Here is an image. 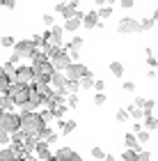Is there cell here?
<instances>
[{
    "label": "cell",
    "mask_w": 158,
    "mask_h": 161,
    "mask_svg": "<svg viewBox=\"0 0 158 161\" xmlns=\"http://www.w3.org/2000/svg\"><path fill=\"white\" fill-rule=\"evenodd\" d=\"M21 115V134L23 136H37L41 141V131H44L48 124L44 122V118H41V113H18Z\"/></svg>",
    "instance_id": "obj_1"
},
{
    "label": "cell",
    "mask_w": 158,
    "mask_h": 161,
    "mask_svg": "<svg viewBox=\"0 0 158 161\" xmlns=\"http://www.w3.org/2000/svg\"><path fill=\"white\" fill-rule=\"evenodd\" d=\"M7 94L14 99V104H16V106H23V104H28V99H30V85L14 80V83H9V90H7Z\"/></svg>",
    "instance_id": "obj_2"
},
{
    "label": "cell",
    "mask_w": 158,
    "mask_h": 161,
    "mask_svg": "<svg viewBox=\"0 0 158 161\" xmlns=\"http://www.w3.org/2000/svg\"><path fill=\"white\" fill-rule=\"evenodd\" d=\"M0 129L7 131V134H16L21 129V115L18 113H5L3 118H0Z\"/></svg>",
    "instance_id": "obj_3"
},
{
    "label": "cell",
    "mask_w": 158,
    "mask_h": 161,
    "mask_svg": "<svg viewBox=\"0 0 158 161\" xmlns=\"http://www.w3.org/2000/svg\"><path fill=\"white\" fill-rule=\"evenodd\" d=\"M48 60H51V64H53L55 71H67V69L71 67V62H74L67 51H55V53L48 58Z\"/></svg>",
    "instance_id": "obj_4"
},
{
    "label": "cell",
    "mask_w": 158,
    "mask_h": 161,
    "mask_svg": "<svg viewBox=\"0 0 158 161\" xmlns=\"http://www.w3.org/2000/svg\"><path fill=\"white\" fill-rule=\"evenodd\" d=\"M34 51H37V46H34L32 39H21V42L14 44V53H16L21 60H30L34 55Z\"/></svg>",
    "instance_id": "obj_5"
},
{
    "label": "cell",
    "mask_w": 158,
    "mask_h": 161,
    "mask_svg": "<svg viewBox=\"0 0 158 161\" xmlns=\"http://www.w3.org/2000/svg\"><path fill=\"white\" fill-rule=\"evenodd\" d=\"M117 30H119L121 35H135V32H140V30H142V25H140V21H135V19H131V16H126V19H121V21H119Z\"/></svg>",
    "instance_id": "obj_6"
},
{
    "label": "cell",
    "mask_w": 158,
    "mask_h": 161,
    "mask_svg": "<svg viewBox=\"0 0 158 161\" xmlns=\"http://www.w3.org/2000/svg\"><path fill=\"white\" fill-rule=\"evenodd\" d=\"M83 19H85V12L76 9V12H74V16L64 21V25H62V28H64V32H76V30H80V28H83Z\"/></svg>",
    "instance_id": "obj_7"
},
{
    "label": "cell",
    "mask_w": 158,
    "mask_h": 161,
    "mask_svg": "<svg viewBox=\"0 0 158 161\" xmlns=\"http://www.w3.org/2000/svg\"><path fill=\"white\" fill-rule=\"evenodd\" d=\"M64 74H67L69 80H80L83 76H87V74H89V69L85 67V64H80V62H71V67L64 71Z\"/></svg>",
    "instance_id": "obj_8"
},
{
    "label": "cell",
    "mask_w": 158,
    "mask_h": 161,
    "mask_svg": "<svg viewBox=\"0 0 158 161\" xmlns=\"http://www.w3.org/2000/svg\"><path fill=\"white\" fill-rule=\"evenodd\" d=\"M16 80L18 83H25V85H32V80H34L32 64H21V67H16Z\"/></svg>",
    "instance_id": "obj_9"
},
{
    "label": "cell",
    "mask_w": 158,
    "mask_h": 161,
    "mask_svg": "<svg viewBox=\"0 0 158 161\" xmlns=\"http://www.w3.org/2000/svg\"><path fill=\"white\" fill-rule=\"evenodd\" d=\"M34 157H37L39 161H51L53 159L51 145H48L46 141H37V145H34Z\"/></svg>",
    "instance_id": "obj_10"
},
{
    "label": "cell",
    "mask_w": 158,
    "mask_h": 161,
    "mask_svg": "<svg viewBox=\"0 0 158 161\" xmlns=\"http://www.w3.org/2000/svg\"><path fill=\"white\" fill-rule=\"evenodd\" d=\"M83 37H71V42L67 44V53L71 55V60H76L78 53H80V48H83Z\"/></svg>",
    "instance_id": "obj_11"
},
{
    "label": "cell",
    "mask_w": 158,
    "mask_h": 161,
    "mask_svg": "<svg viewBox=\"0 0 158 161\" xmlns=\"http://www.w3.org/2000/svg\"><path fill=\"white\" fill-rule=\"evenodd\" d=\"M55 157L60 159V161H83V157L78 154V152L69 150V147H62V150H57V152H55Z\"/></svg>",
    "instance_id": "obj_12"
},
{
    "label": "cell",
    "mask_w": 158,
    "mask_h": 161,
    "mask_svg": "<svg viewBox=\"0 0 158 161\" xmlns=\"http://www.w3.org/2000/svg\"><path fill=\"white\" fill-rule=\"evenodd\" d=\"M101 25V19H99V14L96 12H89V14H85V19H83V28H87V30H94V28Z\"/></svg>",
    "instance_id": "obj_13"
},
{
    "label": "cell",
    "mask_w": 158,
    "mask_h": 161,
    "mask_svg": "<svg viewBox=\"0 0 158 161\" xmlns=\"http://www.w3.org/2000/svg\"><path fill=\"white\" fill-rule=\"evenodd\" d=\"M64 83H67V74H64V71H53V76H51V87L53 90L60 92L64 87Z\"/></svg>",
    "instance_id": "obj_14"
},
{
    "label": "cell",
    "mask_w": 158,
    "mask_h": 161,
    "mask_svg": "<svg viewBox=\"0 0 158 161\" xmlns=\"http://www.w3.org/2000/svg\"><path fill=\"white\" fill-rule=\"evenodd\" d=\"M48 32H51V44H55V46H62L64 28H62V25H53V28H48Z\"/></svg>",
    "instance_id": "obj_15"
},
{
    "label": "cell",
    "mask_w": 158,
    "mask_h": 161,
    "mask_svg": "<svg viewBox=\"0 0 158 161\" xmlns=\"http://www.w3.org/2000/svg\"><path fill=\"white\" fill-rule=\"evenodd\" d=\"M124 145H126V150H135V152H142L140 143H138V136H135V134H126V136H124Z\"/></svg>",
    "instance_id": "obj_16"
},
{
    "label": "cell",
    "mask_w": 158,
    "mask_h": 161,
    "mask_svg": "<svg viewBox=\"0 0 158 161\" xmlns=\"http://www.w3.org/2000/svg\"><path fill=\"white\" fill-rule=\"evenodd\" d=\"M78 90H80V85H78V80H69L67 78V83H64V87H62V94L64 97H69V94H78Z\"/></svg>",
    "instance_id": "obj_17"
},
{
    "label": "cell",
    "mask_w": 158,
    "mask_h": 161,
    "mask_svg": "<svg viewBox=\"0 0 158 161\" xmlns=\"http://www.w3.org/2000/svg\"><path fill=\"white\" fill-rule=\"evenodd\" d=\"M28 101L32 104V108H34V111H37L39 106H44V97H41V94H39L37 90H34L32 85H30V99H28Z\"/></svg>",
    "instance_id": "obj_18"
},
{
    "label": "cell",
    "mask_w": 158,
    "mask_h": 161,
    "mask_svg": "<svg viewBox=\"0 0 158 161\" xmlns=\"http://www.w3.org/2000/svg\"><path fill=\"white\" fill-rule=\"evenodd\" d=\"M78 85H80V90H92V87L96 85V78L92 76V71H89L87 76H83L80 80H78Z\"/></svg>",
    "instance_id": "obj_19"
},
{
    "label": "cell",
    "mask_w": 158,
    "mask_h": 161,
    "mask_svg": "<svg viewBox=\"0 0 158 161\" xmlns=\"http://www.w3.org/2000/svg\"><path fill=\"white\" fill-rule=\"evenodd\" d=\"M30 60H32V67H37V64H44V62H48V55L44 53V51H34V55L30 58Z\"/></svg>",
    "instance_id": "obj_20"
},
{
    "label": "cell",
    "mask_w": 158,
    "mask_h": 161,
    "mask_svg": "<svg viewBox=\"0 0 158 161\" xmlns=\"http://www.w3.org/2000/svg\"><path fill=\"white\" fill-rule=\"evenodd\" d=\"M41 141H46L48 145H53V143L57 141V134H55V131H53L51 127H46L44 131H41Z\"/></svg>",
    "instance_id": "obj_21"
},
{
    "label": "cell",
    "mask_w": 158,
    "mask_h": 161,
    "mask_svg": "<svg viewBox=\"0 0 158 161\" xmlns=\"http://www.w3.org/2000/svg\"><path fill=\"white\" fill-rule=\"evenodd\" d=\"M0 106H3V111H5V113H9L16 104H14V99L9 97V94H3V97H0Z\"/></svg>",
    "instance_id": "obj_22"
},
{
    "label": "cell",
    "mask_w": 158,
    "mask_h": 161,
    "mask_svg": "<svg viewBox=\"0 0 158 161\" xmlns=\"http://www.w3.org/2000/svg\"><path fill=\"white\" fill-rule=\"evenodd\" d=\"M16 159V152L12 147H0V161H14Z\"/></svg>",
    "instance_id": "obj_23"
},
{
    "label": "cell",
    "mask_w": 158,
    "mask_h": 161,
    "mask_svg": "<svg viewBox=\"0 0 158 161\" xmlns=\"http://www.w3.org/2000/svg\"><path fill=\"white\" fill-rule=\"evenodd\" d=\"M142 127H145L147 131H154L158 127V120L154 118V115H145V122H142Z\"/></svg>",
    "instance_id": "obj_24"
},
{
    "label": "cell",
    "mask_w": 158,
    "mask_h": 161,
    "mask_svg": "<svg viewBox=\"0 0 158 161\" xmlns=\"http://www.w3.org/2000/svg\"><path fill=\"white\" fill-rule=\"evenodd\" d=\"M108 69H110V74L112 76H121V74H124V64H121V62H117V60H115V62H110V67H108Z\"/></svg>",
    "instance_id": "obj_25"
},
{
    "label": "cell",
    "mask_w": 158,
    "mask_h": 161,
    "mask_svg": "<svg viewBox=\"0 0 158 161\" xmlns=\"http://www.w3.org/2000/svg\"><path fill=\"white\" fill-rule=\"evenodd\" d=\"M60 129H62V134H71L76 129V122L74 120H60Z\"/></svg>",
    "instance_id": "obj_26"
},
{
    "label": "cell",
    "mask_w": 158,
    "mask_h": 161,
    "mask_svg": "<svg viewBox=\"0 0 158 161\" xmlns=\"http://www.w3.org/2000/svg\"><path fill=\"white\" fill-rule=\"evenodd\" d=\"M126 111H128V115H131L135 122H140L142 118H145V111H142V108H138V106H135V108H126Z\"/></svg>",
    "instance_id": "obj_27"
},
{
    "label": "cell",
    "mask_w": 158,
    "mask_h": 161,
    "mask_svg": "<svg viewBox=\"0 0 158 161\" xmlns=\"http://www.w3.org/2000/svg\"><path fill=\"white\" fill-rule=\"evenodd\" d=\"M138 157H140V152H135V150H124L121 161H138Z\"/></svg>",
    "instance_id": "obj_28"
},
{
    "label": "cell",
    "mask_w": 158,
    "mask_h": 161,
    "mask_svg": "<svg viewBox=\"0 0 158 161\" xmlns=\"http://www.w3.org/2000/svg\"><path fill=\"white\" fill-rule=\"evenodd\" d=\"M0 145H3V147H9L12 145V134H7V131L0 129Z\"/></svg>",
    "instance_id": "obj_29"
},
{
    "label": "cell",
    "mask_w": 158,
    "mask_h": 161,
    "mask_svg": "<svg viewBox=\"0 0 158 161\" xmlns=\"http://www.w3.org/2000/svg\"><path fill=\"white\" fill-rule=\"evenodd\" d=\"M96 14H99V19H101V21H103V19H110L112 7H99V12H96Z\"/></svg>",
    "instance_id": "obj_30"
},
{
    "label": "cell",
    "mask_w": 158,
    "mask_h": 161,
    "mask_svg": "<svg viewBox=\"0 0 158 161\" xmlns=\"http://www.w3.org/2000/svg\"><path fill=\"white\" fill-rule=\"evenodd\" d=\"M67 108H69L67 104H64V106H55V108H53V113H55V120H62V118H64V113H67Z\"/></svg>",
    "instance_id": "obj_31"
},
{
    "label": "cell",
    "mask_w": 158,
    "mask_h": 161,
    "mask_svg": "<svg viewBox=\"0 0 158 161\" xmlns=\"http://www.w3.org/2000/svg\"><path fill=\"white\" fill-rule=\"evenodd\" d=\"M41 118H44V122H53L55 120V113H53V108H46V111H41Z\"/></svg>",
    "instance_id": "obj_32"
},
{
    "label": "cell",
    "mask_w": 158,
    "mask_h": 161,
    "mask_svg": "<svg viewBox=\"0 0 158 161\" xmlns=\"http://www.w3.org/2000/svg\"><path fill=\"white\" fill-rule=\"evenodd\" d=\"M14 44H16L14 37H0V46L3 48H14Z\"/></svg>",
    "instance_id": "obj_33"
},
{
    "label": "cell",
    "mask_w": 158,
    "mask_h": 161,
    "mask_svg": "<svg viewBox=\"0 0 158 161\" xmlns=\"http://www.w3.org/2000/svg\"><path fill=\"white\" fill-rule=\"evenodd\" d=\"M140 25H142V30H151V28L156 25V21L149 16V19H142V21H140Z\"/></svg>",
    "instance_id": "obj_34"
},
{
    "label": "cell",
    "mask_w": 158,
    "mask_h": 161,
    "mask_svg": "<svg viewBox=\"0 0 158 161\" xmlns=\"http://www.w3.org/2000/svg\"><path fill=\"white\" fill-rule=\"evenodd\" d=\"M115 118H117V122H126L128 118H131V115H128V111H126V108H119V111H117V115H115Z\"/></svg>",
    "instance_id": "obj_35"
},
{
    "label": "cell",
    "mask_w": 158,
    "mask_h": 161,
    "mask_svg": "<svg viewBox=\"0 0 158 161\" xmlns=\"http://www.w3.org/2000/svg\"><path fill=\"white\" fill-rule=\"evenodd\" d=\"M92 157H94L96 161H103V159H105V152H103L101 147H94V150H92Z\"/></svg>",
    "instance_id": "obj_36"
},
{
    "label": "cell",
    "mask_w": 158,
    "mask_h": 161,
    "mask_svg": "<svg viewBox=\"0 0 158 161\" xmlns=\"http://www.w3.org/2000/svg\"><path fill=\"white\" fill-rule=\"evenodd\" d=\"M154 106H156V104H154V99H147V101H145V108H142V111H145V115H151Z\"/></svg>",
    "instance_id": "obj_37"
},
{
    "label": "cell",
    "mask_w": 158,
    "mask_h": 161,
    "mask_svg": "<svg viewBox=\"0 0 158 161\" xmlns=\"http://www.w3.org/2000/svg\"><path fill=\"white\" fill-rule=\"evenodd\" d=\"M67 106L69 108H76L78 106V94H69V97H67Z\"/></svg>",
    "instance_id": "obj_38"
},
{
    "label": "cell",
    "mask_w": 158,
    "mask_h": 161,
    "mask_svg": "<svg viewBox=\"0 0 158 161\" xmlns=\"http://www.w3.org/2000/svg\"><path fill=\"white\" fill-rule=\"evenodd\" d=\"M135 136H138V143H147L149 141V131L147 129H142L140 134H135Z\"/></svg>",
    "instance_id": "obj_39"
},
{
    "label": "cell",
    "mask_w": 158,
    "mask_h": 161,
    "mask_svg": "<svg viewBox=\"0 0 158 161\" xmlns=\"http://www.w3.org/2000/svg\"><path fill=\"white\" fill-rule=\"evenodd\" d=\"M44 23H46V28H53V25H55L53 14H44Z\"/></svg>",
    "instance_id": "obj_40"
},
{
    "label": "cell",
    "mask_w": 158,
    "mask_h": 161,
    "mask_svg": "<svg viewBox=\"0 0 158 161\" xmlns=\"http://www.w3.org/2000/svg\"><path fill=\"white\" fill-rule=\"evenodd\" d=\"M94 104H96V106H103V104H105V94H103V92H96Z\"/></svg>",
    "instance_id": "obj_41"
},
{
    "label": "cell",
    "mask_w": 158,
    "mask_h": 161,
    "mask_svg": "<svg viewBox=\"0 0 158 161\" xmlns=\"http://www.w3.org/2000/svg\"><path fill=\"white\" fill-rule=\"evenodd\" d=\"M121 87H124V92H135V83H133V80H126Z\"/></svg>",
    "instance_id": "obj_42"
},
{
    "label": "cell",
    "mask_w": 158,
    "mask_h": 161,
    "mask_svg": "<svg viewBox=\"0 0 158 161\" xmlns=\"http://www.w3.org/2000/svg\"><path fill=\"white\" fill-rule=\"evenodd\" d=\"M138 161H151V152L142 150V152H140V157H138Z\"/></svg>",
    "instance_id": "obj_43"
},
{
    "label": "cell",
    "mask_w": 158,
    "mask_h": 161,
    "mask_svg": "<svg viewBox=\"0 0 158 161\" xmlns=\"http://www.w3.org/2000/svg\"><path fill=\"white\" fill-rule=\"evenodd\" d=\"M119 5L124 7V9H131V7L135 5V0H119Z\"/></svg>",
    "instance_id": "obj_44"
},
{
    "label": "cell",
    "mask_w": 158,
    "mask_h": 161,
    "mask_svg": "<svg viewBox=\"0 0 158 161\" xmlns=\"http://www.w3.org/2000/svg\"><path fill=\"white\" fill-rule=\"evenodd\" d=\"M3 7H7V9H14V7H16V0H3Z\"/></svg>",
    "instance_id": "obj_45"
},
{
    "label": "cell",
    "mask_w": 158,
    "mask_h": 161,
    "mask_svg": "<svg viewBox=\"0 0 158 161\" xmlns=\"http://www.w3.org/2000/svg\"><path fill=\"white\" fill-rule=\"evenodd\" d=\"M67 7H69L67 3H60V5L55 7V12H57V14H64V12H67Z\"/></svg>",
    "instance_id": "obj_46"
},
{
    "label": "cell",
    "mask_w": 158,
    "mask_h": 161,
    "mask_svg": "<svg viewBox=\"0 0 158 161\" xmlns=\"http://www.w3.org/2000/svg\"><path fill=\"white\" fill-rule=\"evenodd\" d=\"M94 90H96V92H103V90H105V83H103V80H96Z\"/></svg>",
    "instance_id": "obj_47"
},
{
    "label": "cell",
    "mask_w": 158,
    "mask_h": 161,
    "mask_svg": "<svg viewBox=\"0 0 158 161\" xmlns=\"http://www.w3.org/2000/svg\"><path fill=\"white\" fill-rule=\"evenodd\" d=\"M9 62H12V64H14V67H16V64H18V62H21V58H18V55H16V53H12V58H9Z\"/></svg>",
    "instance_id": "obj_48"
},
{
    "label": "cell",
    "mask_w": 158,
    "mask_h": 161,
    "mask_svg": "<svg viewBox=\"0 0 158 161\" xmlns=\"http://www.w3.org/2000/svg\"><path fill=\"white\" fill-rule=\"evenodd\" d=\"M142 129H145V127H142V124H140V122H135V124H133V134H140V131H142Z\"/></svg>",
    "instance_id": "obj_49"
},
{
    "label": "cell",
    "mask_w": 158,
    "mask_h": 161,
    "mask_svg": "<svg viewBox=\"0 0 158 161\" xmlns=\"http://www.w3.org/2000/svg\"><path fill=\"white\" fill-rule=\"evenodd\" d=\"M145 101H147V99H142V97H138V99H135V106H138V108H145Z\"/></svg>",
    "instance_id": "obj_50"
},
{
    "label": "cell",
    "mask_w": 158,
    "mask_h": 161,
    "mask_svg": "<svg viewBox=\"0 0 158 161\" xmlns=\"http://www.w3.org/2000/svg\"><path fill=\"white\" fill-rule=\"evenodd\" d=\"M78 3H80V0H69V7L71 9H78Z\"/></svg>",
    "instance_id": "obj_51"
},
{
    "label": "cell",
    "mask_w": 158,
    "mask_h": 161,
    "mask_svg": "<svg viewBox=\"0 0 158 161\" xmlns=\"http://www.w3.org/2000/svg\"><path fill=\"white\" fill-rule=\"evenodd\" d=\"M147 78H156V71L154 69H147Z\"/></svg>",
    "instance_id": "obj_52"
},
{
    "label": "cell",
    "mask_w": 158,
    "mask_h": 161,
    "mask_svg": "<svg viewBox=\"0 0 158 161\" xmlns=\"http://www.w3.org/2000/svg\"><path fill=\"white\" fill-rule=\"evenodd\" d=\"M103 161H119V159H117V157H112V154H105V159H103Z\"/></svg>",
    "instance_id": "obj_53"
},
{
    "label": "cell",
    "mask_w": 158,
    "mask_h": 161,
    "mask_svg": "<svg viewBox=\"0 0 158 161\" xmlns=\"http://www.w3.org/2000/svg\"><path fill=\"white\" fill-rule=\"evenodd\" d=\"M154 21H156V25H158V7H156V12H154V16H151Z\"/></svg>",
    "instance_id": "obj_54"
},
{
    "label": "cell",
    "mask_w": 158,
    "mask_h": 161,
    "mask_svg": "<svg viewBox=\"0 0 158 161\" xmlns=\"http://www.w3.org/2000/svg\"><path fill=\"white\" fill-rule=\"evenodd\" d=\"M112 3H115V0H103V5H105V7H112Z\"/></svg>",
    "instance_id": "obj_55"
},
{
    "label": "cell",
    "mask_w": 158,
    "mask_h": 161,
    "mask_svg": "<svg viewBox=\"0 0 158 161\" xmlns=\"http://www.w3.org/2000/svg\"><path fill=\"white\" fill-rule=\"evenodd\" d=\"M7 74H5V67H0V78H5Z\"/></svg>",
    "instance_id": "obj_56"
},
{
    "label": "cell",
    "mask_w": 158,
    "mask_h": 161,
    "mask_svg": "<svg viewBox=\"0 0 158 161\" xmlns=\"http://www.w3.org/2000/svg\"><path fill=\"white\" fill-rule=\"evenodd\" d=\"M3 115H5V111H3V106H0V118H3Z\"/></svg>",
    "instance_id": "obj_57"
},
{
    "label": "cell",
    "mask_w": 158,
    "mask_h": 161,
    "mask_svg": "<svg viewBox=\"0 0 158 161\" xmlns=\"http://www.w3.org/2000/svg\"><path fill=\"white\" fill-rule=\"evenodd\" d=\"M87 3H96V0H87Z\"/></svg>",
    "instance_id": "obj_58"
},
{
    "label": "cell",
    "mask_w": 158,
    "mask_h": 161,
    "mask_svg": "<svg viewBox=\"0 0 158 161\" xmlns=\"http://www.w3.org/2000/svg\"><path fill=\"white\" fill-rule=\"evenodd\" d=\"M156 69H158V67H156Z\"/></svg>",
    "instance_id": "obj_59"
}]
</instances>
